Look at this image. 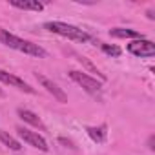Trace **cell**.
I'll use <instances>...</instances> for the list:
<instances>
[{"mask_svg":"<svg viewBox=\"0 0 155 155\" xmlns=\"http://www.w3.org/2000/svg\"><path fill=\"white\" fill-rule=\"evenodd\" d=\"M0 42H2L4 46H8V48H11V49H17V51H20L24 55H29V57H38V58L48 57L46 49L40 48L38 44H33L29 40H24V38H20V37L9 33L6 29H0Z\"/></svg>","mask_w":155,"mask_h":155,"instance_id":"obj_1","label":"cell"},{"mask_svg":"<svg viewBox=\"0 0 155 155\" xmlns=\"http://www.w3.org/2000/svg\"><path fill=\"white\" fill-rule=\"evenodd\" d=\"M44 28H46L48 31H51V33H57V35H60V37H66V38H69V40H75V42H88V40H91V37H90L84 29L77 28V26H73V24H66V22L53 20V22H46Z\"/></svg>","mask_w":155,"mask_h":155,"instance_id":"obj_2","label":"cell"},{"mask_svg":"<svg viewBox=\"0 0 155 155\" xmlns=\"http://www.w3.org/2000/svg\"><path fill=\"white\" fill-rule=\"evenodd\" d=\"M68 75H69V79H71L73 82H77L79 86H82V88H84L88 93H91V95H97V93H101V90H102V84H101L97 79L90 77L88 73H84V71L71 69Z\"/></svg>","mask_w":155,"mask_h":155,"instance_id":"obj_3","label":"cell"},{"mask_svg":"<svg viewBox=\"0 0 155 155\" xmlns=\"http://www.w3.org/2000/svg\"><path fill=\"white\" fill-rule=\"evenodd\" d=\"M128 51L135 57H153L155 55V44L148 38H139L131 40L128 44Z\"/></svg>","mask_w":155,"mask_h":155,"instance_id":"obj_4","label":"cell"},{"mask_svg":"<svg viewBox=\"0 0 155 155\" xmlns=\"http://www.w3.org/2000/svg\"><path fill=\"white\" fill-rule=\"evenodd\" d=\"M17 131H18L20 139H22L24 142H28L29 146H33V148H37V150H40V151H48V150H49L46 139H44L42 135H38L37 131H31V130H28V128H18Z\"/></svg>","mask_w":155,"mask_h":155,"instance_id":"obj_5","label":"cell"},{"mask_svg":"<svg viewBox=\"0 0 155 155\" xmlns=\"http://www.w3.org/2000/svg\"><path fill=\"white\" fill-rule=\"evenodd\" d=\"M0 81H2L4 84H9V86H13V88L20 90V91L35 93V90H33L28 82H24L22 79H18V77H17V75H13V73H8V71H6V69H2V68H0Z\"/></svg>","mask_w":155,"mask_h":155,"instance_id":"obj_6","label":"cell"},{"mask_svg":"<svg viewBox=\"0 0 155 155\" xmlns=\"http://www.w3.org/2000/svg\"><path fill=\"white\" fill-rule=\"evenodd\" d=\"M37 79H38V82L42 84V88H46V91L48 93H51L58 102H68V95L53 82V81H49L48 77H44V75H40V73H37Z\"/></svg>","mask_w":155,"mask_h":155,"instance_id":"obj_7","label":"cell"},{"mask_svg":"<svg viewBox=\"0 0 155 155\" xmlns=\"http://www.w3.org/2000/svg\"><path fill=\"white\" fill-rule=\"evenodd\" d=\"M110 37H113V38H133V40L144 38V35L140 31L130 29V28H113V29H110Z\"/></svg>","mask_w":155,"mask_h":155,"instance_id":"obj_8","label":"cell"},{"mask_svg":"<svg viewBox=\"0 0 155 155\" xmlns=\"http://www.w3.org/2000/svg\"><path fill=\"white\" fill-rule=\"evenodd\" d=\"M9 4L24 11H42L44 9V4L38 2V0H9Z\"/></svg>","mask_w":155,"mask_h":155,"instance_id":"obj_9","label":"cell"},{"mask_svg":"<svg viewBox=\"0 0 155 155\" xmlns=\"http://www.w3.org/2000/svg\"><path fill=\"white\" fill-rule=\"evenodd\" d=\"M17 113H18V117H20L24 122H28V124H31V126H35V128L46 130V126L42 124V120L38 119V115H37V113H33L31 110H26V108H18V110H17Z\"/></svg>","mask_w":155,"mask_h":155,"instance_id":"obj_10","label":"cell"},{"mask_svg":"<svg viewBox=\"0 0 155 155\" xmlns=\"http://www.w3.org/2000/svg\"><path fill=\"white\" fill-rule=\"evenodd\" d=\"M108 126L106 124H101V126H90L86 131H88V135L91 137V140H95V142H104L106 140V135H108Z\"/></svg>","mask_w":155,"mask_h":155,"instance_id":"obj_11","label":"cell"},{"mask_svg":"<svg viewBox=\"0 0 155 155\" xmlns=\"http://www.w3.org/2000/svg\"><path fill=\"white\" fill-rule=\"evenodd\" d=\"M0 140H2V144H4V146H8V148H9V150H13V151H20V150H22L20 142H18L15 137H11L8 131H4V130H0Z\"/></svg>","mask_w":155,"mask_h":155,"instance_id":"obj_12","label":"cell"},{"mask_svg":"<svg viewBox=\"0 0 155 155\" xmlns=\"http://www.w3.org/2000/svg\"><path fill=\"white\" fill-rule=\"evenodd\" d=\"M101 49L106 53V55H110V57H120V48H117V46H113V44H101Z\"/></svg>","mask_w":155,"mask_h":155,"instance_id":"obj_13","label":"cell"},{"mask_svg":"<svg viewBox=\"0 0 155 155\" xmlns=\"http://www.w3.org/2000/svg\"><path fill=\"white\" fill-rule=\"evenodd\" d=\"M153 142H155V137H153V135H151V137H150V139H148V148H150V150H151V151H153V150H155V146H153Z\"/></svg>","mask_w":155,"mask_h":155,"instance_id":"obj_14","label":"cell"},{"mask_svg":"<svg viewBox=\"0 0 155 155\" xmlns=\"http://www.w3.org/2000/svg\"><path fill=\"white\" fill-rule=\"evenodd\" d=\"M148 18H150V20H153V18H155V15H153V11H148Z\"/></svg>","mask_w":155,"mask_h":155,"instance_id":"obj_15","label":"cell"},{"mask_svg":"<svg viewBox=\"0 0 155 155\" xmlns=\"http://www.w3.org/2000/svg\"><path fill=\"white\" fill-rule=\"evenodd\" d=\"M2 95H4V91H2V90H0V97H2Z\"/></svg>","mask_w":155,"mask_h":155,"instance_id":"obj_16","label":"cell"}]
</instances>
